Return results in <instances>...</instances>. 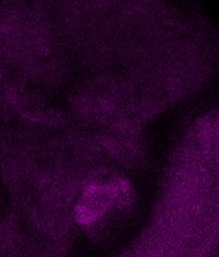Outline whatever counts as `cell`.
<instances>
[{
	"instance_id": "6da1fadb",
	"label": "cell",
	"mask_w": 219,
	"mask_h": 257,
	"mask_svg": "<svg viewBox=\"0 0 219 257\" xmlns=\"http://www.w3.org/2000/svg\"><path fill=\"white\" fill-rule=\"evenodd\" d=\"M36 2H14L0 11V52L18 59H49L56 39L46 13Z\"/></svg>"
},
{
	"instance_id": "7a4b0ae2",
	"label": "cell",
	"mask_w": 219,
	"mask_h": 257,
	"mask_svg": "<svg viewBox=\"0 0 219 257\" xmlns=\"http://www.w3.org/2000/svg\"><path fill=\"white\" fill-rule=\"evenodd\" d=\"M136 196L130 183L110 175L84 187L74 208L76 223L89 233H106L120 228L135 211Z\"/></svg>"
},
{
	"instance_id": "3957f363",
	"label": "cell",
	"mask_w": 219,
	"mask_h": 257,
	"mask_svg": "<svg viewBox=\"0 0 219 257\" xmlns=\"http://www.w3.org/2000/svg\"><path fill=\"white\" fill-rule=\"evenodd\" d=\"M89 2H94V3H98V5H102V3H109V2H114V0H89Z\"/></svg>"
}]
</instances>
